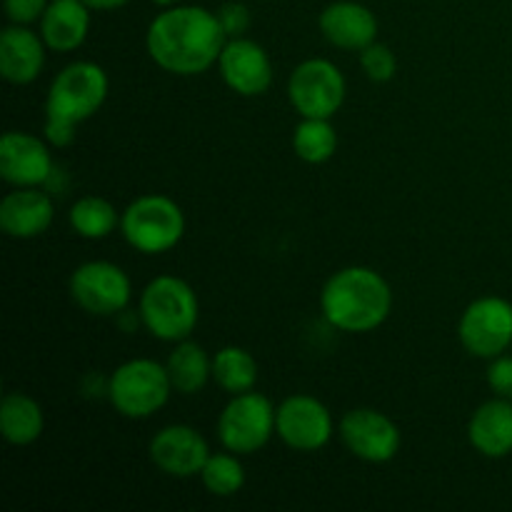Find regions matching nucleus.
Masks as SVG:
<instances>
[{"label": "nucleus", "instance_id": "obj_16", "mask_svg": "<svg viewBox=\"0 0 512 512\" xmlns=\"http://www.w3.org/2000/svg\"><path fill=\"white\" fill-rule=\"evenodd\" d=\"M320 33L330 45L360 53L378 40V18L373 10L355 0H335L325 5L318 18Z\"/></svg>", "mask_w": 512, "mask_h": 512}, {"label": "nucleus", "instance_id": "obj_30", "mask_svg": "<svg viewBox=\"0 0 512 512\" xmlns=\"http://www.w3.org/2000/svg\"><path fill=\"white\" fill-rule=\"evenodd\" d=\"M488 385L498 398L512 400V358L498 355L488 368Z\"/></svg>", "mask_w": 512, "mask_h": 512}, {"label": "nucleus", "instance_id": "obj_18", "mask_svg": "<svg viewBox=\"0 0 512 512\" xmlns=\"http://www.w3.org/2000/svg\"><path fill=\"white\" fill-rule=\"evenodd\" d=\"M45 50L43 35L28 25L10 23L0 33V75L10 85L35 83L45 68Z\"/></svg>", "mask_w": 512, "mask_h": 512}, {"label": "nucleus", "instance_id": "obj_17", "mask_svg": "<svg viewBox=\"0 0 512 512\" xmlns=\"http://www.w3.org/2000/svg\"><path fill=\"white\" fill-rule=\"evenodd\" d=\"M53 220V198L40 188H15L0 200V228L15 240L40 238Z\"/></svg>", "mask_w": 512, "mask_h": 512}, {"label": "nucleus", "instance_id": "obj_32", "mask_svg": "<svg viewBox=\"0 0 512 512\" xmlns=\"http://www.w3.org/2000/svg\"><path fill=\"white\" fill-rule=\"evenodd\" d=\"M155 5H160V8H170V5H178L180 0H153Z\"/></svg>", "mask_w": 512, "mask_h": 512}, {"label": "nucleus", "instance_id": "obj_5", "mask_svg": "<svg viewBox=\"0 0 512 512\" xmlns=\"http://www.w3.org/2000/svg\"><path fill=\"white\" fill-rule=\"evenodd\" d=\"M120 233L138 253H168L183 240L185 213L168 195H140L120 215Z\"/></svg>", "mask_w": 512, "mask_h": 512}, {"label": "nucleus", "instance_id": "obj_14", "mask_svg": "<svg viewBox=\"0 0 512 512\" xmlns=\"http://www.w3.org/2000/svg\"><path fill=\"white\" fill-rule=\"evenodd\" d=\"M53 175L48 143L25 130H8L0 140V178L13 188H38Z\"/></svg>", "mask_w": 512, "mask_h": 512}, {"label": "nucleus", "instance_id": "obj_15", "mask_svg": "<svg viewBox=\"0 0 512 512\" xmlns=\"http://www.w3.org/2000/svg\"><path fill=\"white\" fill-rule=\"evenodd\" d=\"M150 460L170 478H195L210 458L208 440L190 425H165L150 440Z\"/></svg>", "mask_w": 512, "mask_h": 512}, {"label": "nucleus", "instance_id": "obj_27", "mask_svg": "<svg viewBox=\"0 0 512 512\" xmlns=\"http://www.w3.org/2000/svg\"><path fill=\"white\" fill-rule=\"evenodd\" d=\"M360 68L373 83H390L398 73V58L390 45L375 40L368 48L360 50Z\"/></svg>", "mask_w": 512, "mask_h": 512}, {"label": "nucleus", "instance_id": "obj_20", "mask_svg": "<svg viewBox=\"0 0 512 512\" xmlns=\"http://www.w3.org/2000/svg\"><path fill=\"white\" fill-rule=\"evenodd\" d=\"M90 8L83 0H50L40 18V35L53 53H73L88 40Z\"/></svg>", "mask_w": 512, "mask_h": 512}, {"label": "nucleus", "instance_id": "obj_26", "mask_svg": "<svg viewBox=\"0 0 512 512\" xmlns=\"http://www.w3.org/2000/svg\"><path fill=\"white\" fill-rule=\"evenodd\" d=\"M200 480H203L205 490L215 498H233L245 485V468L240 463V455L230 453V450L210 453L203 470H200Z\"/></svg>", "mask_w": 512, "mask_h": 512}, {"label": "nucleus", "instance_id": "obj_4", "mask_svg": "<svg viewBox=\"0 0 512 512\" xmlns=\"http://www.w3.org/2000/svg\"><path fill=\"white\" fill-rule=\"evenodd\" d=\"M140 323L163 343L190 338L200 320V303L190 283L178 275H158L140 293Z\"/></svg>", "mask_w": 512, "mask_h": 512}, {"label": "nucleus", "instance_id": "obj_19", "mask_svg": "<svg viewBox=\"0 0 512 512\" xmlns=\"http://www.w3.org/2000/svg\"><path fill=\"white\" fill-rule=\"evenodd\" d=\"M468 440L485 458H508L512 453V400L495 395L480 405L468 423Z\"/></svg>", "mask_w": 512, "mask_h": 512}, {"label": "nucleus", "instance_id": "obj_21", "mask_svg": "<svg viewBox=\"0 0 512 512\" xmlns=\"http://www.w3.org/2000/svg\"><path fill=\"white\" fill-rule=\"evenodd\" d=\"M45 428V415L38 400L28 393H8L0 403V433L5 443L15 448H28L38 443Z\"/></svg>", "mask_w": 512, "mask_h": 512}, {"label": "nucleus", "instance_id": "obj_24", "mask_svg": "<svg viewBox=\"0 0 512 512\" xmlns=\"http://www.w3.org/2000/svg\"><path fill=\"white\" fill-rule=\"evenodd\" d=\"M120 215L110 200L100 198V195H85V198L75 200L70 208V228L88 240H103L110 233L120 228Z\"/></svg>", "mask_w": 512, "mask_h": 512}, {"label": "nucleus", "instance_id": "obj_28", "mask_svg": "<svg viewBox=\"0 0 512 512\" xmlns=\"http://www.w3.org/2000/svg\"><path fill=\"white\" fill-rule=\"evenodd\" d=\"M215 13H218V20H220V25H223V30L228 38H240V35L248 33V28H250L248 5L230 0V3L220 5Z\"/></svg>", "mask_w": 512, "mask_h": 512}, {"label": "nucleus", "instance_id": "obj_29", "mask_svg": "<svg viewBox=\"0 0 512 512\" xmlns=\"http://www.w3.org/2000/svg\"><path fill=\"white\" fill-rule=\"evenodd\" d=\"M48 3L50 0H3L5 15H8L10 23L15 25L38 23V20L43 18Z\"/></svg>", "mask_w": 512, "mask_h": 512}, {"label": "nucleus", "instance_id": "obj_1", "mask_svg": "<svg viewBox=\"0 0 512 512\" xmlns=\"http://www.w3.org/2000/svg\"><path fill=\"white\" fill-rule=\"evenodd\" d=\"M228 35L218 13L200 5H170L155 15L145 33L150 60L170 75H200L218 65Z\"/></svg>", "mask_w": 512, "mask_h": 512}, {"label": "nucleus", "instance_id": "obj_9", "mask_svg": "<svg viewBox=\"0 0 512 512\" xmlns=\"http://www.w3.org/2000/svg\"><path fill=\"white\" fill-rule=\"evenodd\" d=\"M70 298L90 315H118L133 298V283L120 265L110 260H90L70 275Z\"/></svg>", "mask_w": 512, "mask_h": 512}, {"label": "nucleus", "instance_id": "obj_23", "mask_svg": "<svg viewBox=\"0 0 512 512\" xmlns=\"http://www.w3.org/2000/svg\"><path fill=\"white\" fill-rule=\"evenodd\" d=\"M213 380L230 395L248 393L258 383V360L238 345H225L213 355Z\"/></svg>", "mask_w": 512, "mask_h": 512}, {"label": "nucleus", "instance_id": "obj_6", "mask_svg": "<svg viewBox=\"0 0 512 512\" xmlns=\"http://www.w3.org/2000/svg\"><path fill=\"white\" fill-rule=\"evenodd\" d=\"M173 383L165 365L150 358H133L118 365L108 380V398L123 418L145 420L168 405Z\"/></svg>", "mask_w": 512, "mask_h": 512}, {"label": "nucleus", "instance_id": "obj_31", "mask_svg": "<svg viewBox=\"0 0 512 512\" xmlns=\"http://www.w3.org/2000/svg\"><path fill=\"white\" fill-rule=\"evenodd\" d=\"M90 10H118L128 5L130 0H83Z\"/></svg>", "mask_w": 512, "mask_h": 512}, {"label": "nucleus", "instance_id": "obj_8", "mask_svg": "<svg viewBox=\"0 0 512 512\" xmlns=\"http://www.w3.org/2000/svg\"><path fill=\"white\" fill-rule=\"evenodd\" d=\"M345 75L325 58H310L295 65L288 80L290 105L300 118H333L345 103Z\"/></svg>", "mask_w": 512, "mask_h": 512}, {"label": "nucleus", "instance_id": "obj_13", "mask_svg": "<svg viewBox=\"0 0 512 512\" xmlns=\"http://www.w3.org/2000/svg\"><path fill=\"white\" fill-rule=\"evenodd\" d=\"M218 70L223 83L243 98L265 95L273 85V60L268 50L258 40H250L245 35L228 38L220 53Z\"/></svg>", "mask_w": 512, "mask_h": 512}, {"label": "nucleus", "instance_id": "obj_25", "mask_svg": "<svg viewBox=\"0 0 512 512\" xmlns=\"http://www.w3.org/2000/svg\"><path fill=\"white\" fill-rule=\"evenodd\" d=\"M338 150V130L328 118H300L293 130V153L308 165H323Z\"/></svg>", "mask_w": 512, "mask_h": 512}, {"label": "nucleus", "instance_id": "obj_7", "mask_svg": "<svg viewBox=\"0 0 512 512\" xmlns=\"http://www.w3.org/2000/svg\"><path fill=\"white\" fill-rule=\"evenodd\" d=\"M275 408L270 398L248 390L230 398L218 418V440L235 455L260 453L275 435Z\"/></svg>", "mask_w": 512, "mask_h": 512}, {"label": "nucleus", "instance_id": "obj_22", "mask_svg": "<svg viewBox=\"0 0 512 512\" xmlns=\"http://www.w3.org/2000/svg\"><path fill=\"white\" fill-rule=\"evenodd\" d=\"M165 368H168L173 390L180 395L200 393L208 380H213V358L205 353L203 345L193 343L190 338L175 343Z\"/></svg>", "mask_w": 512, "mask_h": 512}, {"label": "nucleus", "instance_id": "obj_2", "mask_svg": "<svg viewBox=\"0 0 512 512\" xmlns=\"http://www.w3.org/2000/svg\"><path fill=\"white\" fill-rule=\"evenodd\" d=\"M110 93L108 73L93 60H75L53 78L45 98V140L68 148L78 138V125L93 118Z\"/></svg>", "mask_w": 512, "mask_h": 512}, {"label": "nucleus", "instance_id": "obj_11", "mask_svg": "<svg viewBox=\"0 0 512 512\" xmlns=\"http://www.w3.org/2000/svg\"><path fill=\"white\" fill-rule=\"evenodd\" d=\"M335 433L333 413L313 395H290L275 413V435L298 453H318Z\"/></svg>", "mask_w": 512, "mask_h": 512}, {"label": "nucleus", "instance_id": "obj_3", "mask_svg": "<svg viewBox=\"0 0 512 512\" xmlns=\"http://www.w3.org/2000/svg\"><path fill=\"white\" fill-rule=\"evenodd\" d=\"M320 310L343 333H370L388 320L393 290L378 270L350 265L330 275L320 293Z\"/></svg>", "mask_w": 512, "mask_h": 512}, {"label": "nucleus", "instance_id": "obj_10", "mask_svg": "<svg viewBox=\"0 0 512 512\" xmlns=\"http://www.w3.org/2000/svg\"><path fill=\"white\" fill-rule=\"evenodd\" d=\"M458 340L473 358L503 355L512 345V305L498 295L473 300L460 315Z\"/></svg>", "mask_w": 512, "mask_h": 512}, {"label": "nucleus", "instance_id": "obj_12", "mask_svg": "<svg viewBox=\"0 0 512 512\" xmlns=\"http://www.w3.org/2000/svg\"><path fill=\"white\" fill-rule=\"evenodd\" d=\"M340 440L363 463L383 465L400 453L403 435L393 418L375 408H353L340 420Z\"/></svg>", "mask_w": 512, "mask_h": 512}]
</instances>
